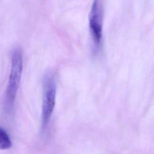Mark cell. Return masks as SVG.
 Returning <instances> with one entry per match:
<instances>
[{"label":"cell","mask_w":154,"mask_h":154,"mask_svg":"<svg viewBox=\"0 0 154 154\" xmlns=\"http://www.w3.org/2000/svg\"><path fill=\"white\" fill-rule=\"evenodd\" d=\"M57 85L54 76L47 73L43 79V96L41 114V127L43 131L47 128L53 114L56 101Z\"/></svg>","instance_id":"2"},{"label":"cell","mask_w":154,"mask_h":154,"mask_svg":"<svg viewBox=\"0 0 154 154\" xmlns=\"http://www.w3.org/2000/svg\"><path fill=\"white\" fill-rule=\"evenodd\" d=\"M23 70V55L19 47L13 49L11 56V68L5 90L4 105L7 112L14 107Z\"/></svg>","instance_id":"1"},{"label":"cell","mask_w":154,"mask_h":154,"mask_svg":"<svg viewBox=\"0 0 154 154\" xmlns=\"http://www.w3.org/2000/svg\"><path fill=\"white\" fill-rule=\"evenodd\" d=\"M12 146V141L8 133L0 126V149H9Z\"/></svg>","instance_id":"4"},{"label":"cell","mask_w":154,"mask_h":154,"mask_svg":"<svg viewBox=\"0 0 154 154\" xmlns=\"http://www.w3.org/2000/svg\"><path fill=\"white\" fill-rule=\"evenodd\" d=\"M103 5L102 0H94L89 15V28L96 47L101 44L103 29Z\"/></svg>","instance_id":"3"}]
</instances>
